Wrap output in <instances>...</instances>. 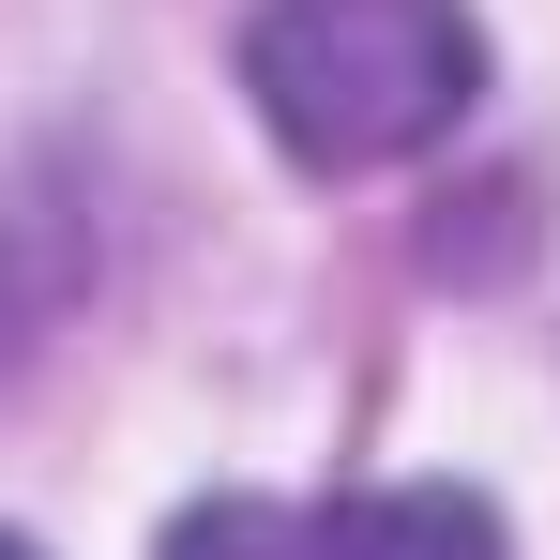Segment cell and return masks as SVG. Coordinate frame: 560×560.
I'll use <instances>...</instances> for the list:
<instances>
[{
	"label": "cell",
	"mask_w": 560,
	"mask_h": 560,
	"mask_svg": "<svg viewBox=\"0 0 560 560\" xmlns=\"http://www.w3.org/2000/svg\"><path fill=\"white\" fill-rule=\"evenodd\" d=\"M243 92L303 167H394L469 121L485 31H469V0H258Z\"/></svg>",
	"instance_id": "cell-1"
},
{
	"label": "cell",
	"mask_w": 560,
	"mask_h": 560,
	"mask_svg": "<svg viewBox=\"0 0 560 560\" xmlns=\"http://www.w3.org/2000/svg\"><path fill=\"white\" fill-rule=\"evenodd\" d=\"M167 560H500L469 485H364V500H197Z\"/></svg>",
	"instance_id": "cell-2"
},
{
	"label": "cell",
	"mask_w": 560,
	"mask_h": 560,
	"mask_svg": "<svg viewBox=\"0 0 560 560\" xmlns=\"http://www.w3.org/2000/svg\"><path fill=\"white\" fill-rule=\"evenodd\" d=\"M0 560H31V546H15V530H0Z\"/></svg>",
	"instance_id": "cell-3"
}]
</instances>
